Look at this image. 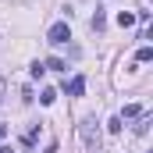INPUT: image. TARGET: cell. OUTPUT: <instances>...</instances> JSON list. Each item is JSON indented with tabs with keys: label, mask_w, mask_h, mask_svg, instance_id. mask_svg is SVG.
Wrapping results in <instances>:
<instances>
[{
	"label": "cell",
	"mask_w": 153,
	"mask_h": 153,
	"mask_svg": "<svg viewBox=\"0 0 153 153\" xmlns=\"http://www.w3.org/2000/svg\"><path fill=\"white\" fill-rule=\"evenodd\" d=\"M64 89H68L71 96H82V93H85V78H82V75H75L71 82H68V85H64Z\"/></svg>",
	"instance_id": "cell-3"
},
{
	"label": "cell",
	"mask_w": 153,
	"mask_h": 153,
	"mask_svg": "<svg viewBox=\"0 0 153 153\" xmlns=\"http://www.w3.org/2000/svg\"><path fill=\"white\" fill-rule=\"evenodd\" d=\"M53 100H57V93H53V89H43V96H39V103H46V107H50Z\"/></svg>",
	"instance_id": "cell-10"
},
{
	"label": "cell",
	"mask_w": 153,
	"mask_h": 153,
	"mask_svg": "<svg viewBox=\"0 0 153 153\" xmlns=\"http://www.w3.org/2000/svg\"><path fill=\"white\" fill-rule=\"evenodd\" d=\"M135 61H139V64H146V61H153V46H139Z\"/></svg>",
	"instance_id": "cell-8"
},
{
	"label": "cell",
	"mask_w": 153,
	"mask_h": 153,
	"mask_svg": "<svg viewBox=\"0 0 153 153\" xmlns=\"http://www.w3.org/2000/svg\"><path fill=\"white\" fill-rule=\"evenodd\" d=\"M93 29H96V32H103V29H107V18H103V11H96V14H93Z\"/></svg>",
	"instance_id": "cell-9"
},
{
	"label": "cell",
	"mask_w": 153,
	"mask_h": 153,
	"mask_svg": "<svg viewBox=\"0 0 153 153\" xmlns=\"http://www.w3.org/2000/svg\"><path fill=\"white\" fill-rule=\"evenodd\" d=\"M0 139H7V128H4V125H0Z\"/></svg>",
	"instance_id": "cell-13"
},
{
	"label": "cell",
	"mask_w": 153,
	"mask_h": 153,
	"mask_svg": "<svg viewBox=\"0 0 153 153\" xmlns=\"http://www.w3.org/2000/svg\"><path fill=\"white\" fill-rule=\"evenodd\" d=\"M135 117H143V107H139V103H128L125 114H121V121H135Z\"/></svg>",
	"instance_id": "cell-4"
},
{
	"label": "cell",
	"mask_w": 153,
	"mask_h": 153,
	"mask_svg": "<svg viewBox=\"0 0 153 153\" xmlns=\"http://www.w3.org/2000/svg\"><path fill=\"white\" fill-rule=\"evenodd\" d=\"M43 68H46V71H64V68H68V64H64V61H61V57H50V61H46V64H43Z\"/></svg>",
	"instance_id": "cell-6"
},
{
	"label": "cell",
	"mask_w": 153,
	"mask_h": 153,
	"mask_svg": "<svg viewBox=\"0 0 153 153\" xmlns=\"http://www.w3.org/2000/svg\"><path fill=\"white\" fill-rule=\"evenodd\" d=\"M43 71H46V68H43L39 61H36V64H32V68H29V75H32V78H43Z\"/></svg>",
	"instance_id": "cell-11"
},
{
	"label": "cell",
	"mask_w": 153,
	"mask_h": 153,
	"mask_svg": "<svg viewBox=\"0 0 153 153\" xmlns=\"http://www.w3.org/2000/svg\"><path fill=\"white\" fill-rule=\"evenodd\" d=\"M46 39H50L53 46L68 43V39H71V29H68V22H57V25H50V32H46Z\"/></svg>",
	"instance_id": "cell-2"
},
{
	"label": "cell",
	"mask_w": 153,
	"mask_h": 153,
	"mask_svg": "<svg viewBox=\"0 0 153 153\" xmlns=\"http://www.w3.org/2000/svg\"><path fill=\"white\" fill-rule=\"evenodd\" d=\"M135 121H139V125H135V132H139V135H146V132H150V125H153V117H135Z\"/></svg>",
	"instance_id": "cell-7"
},
{
	"label": "cell",
	"mask_w": 153,
	"mask_h": 153,
	"mask_svg": "<svg viewBox=\"0 0 153 153\" xmlns=\"http://www.w3.org/2000/svg\"><path fill=\"white\" fill-rule=\"evenodd\" d=\"M117 25H121V29L135 25V14H132V11H121V14H117Z\"/></svg>",
	"instance_id": "cell-5"
},
{
	"label": "cell",
	"mask_w": 153,
	"mask_h": 153,
	"mask_svg": "<svg viewBox=\"0 0 153 153\" xmlns=\"http://www.w3.org/2000/svg\"><path fill=\"white\" fill-rule=\"evenodd\" d=\"M4 96H7V82L0 78V103H4Z\"/></svg>",
	"instance_id": "cell-12"
},
{
	"label": "cell",
	"mask_w": 153,
	"mask_h": 153,
	"mask_svg": "<svg viewBox=\"0 0 153 153\" xmlns=\"http://www.w3.org/2000/svg\"><path fill=\"white\" fill-rule=\"evenodd\" d=\"M78 135H82V143H85L93 153L100 150V125H96V117H85V121L78 125Z\"/></svg>",
	"instance_id": "cell-1"
}]
</instances>
